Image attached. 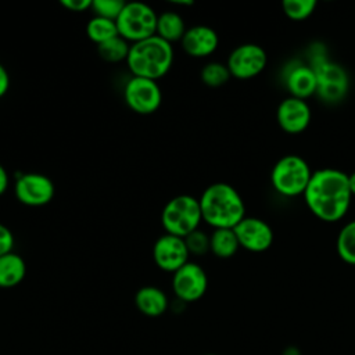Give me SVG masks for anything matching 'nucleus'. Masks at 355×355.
Here are the masks:
<instances>
[{"mask_svg":"<svg viewBox=\"0 0 355 355\" xmlns=\"http://www.w3.org/2000/svg\"><path fill=\"white\" fill-rule=\"evenodd\" d=\"M352 198L348 175L336 168H322L312 172L304 201L308 209L323 222L343 219Z\"/></svg>","mask_w":355,"mask_h":355,"instance_id":"obj_1","label":"nucleus"},{"mask_svg":"<svg viewBox=\"0 0 355 355\" xmlns=\"http://www.w3.org/2000/svg\"><path fill=\"white\" fill-rule=\"evenodd\" d=\"M202 222L212 229H233L245 218V204L229 183L218 182L204 189L200 198Z\"/></svg>","mask_w":355,"mask_h":355,"instance_id":"obj_2","label":"nucleus"},{"mask_svg":"<svg viewBox=\"0 0 355 355\" xmlns=\"http://www.w3.org/2000/svg\"><path fill=\"white\" fill-rule=\"evenodd\" d=\"M173 46L157 35L130 44L126 65L132 76L157 80L164 78L173 65Z\"/></svg>","mask_w":355,"mask_h":355,"instance_id":"obj_3","label":"nucleus"},{"mask_svg":"<svg viewBox=\"0 0 355 355\" xmlns=\"http://www.w3.org/2000/svg\"><path fill=\"white\" fill-rule=\"evenodd\" d=\"M308 65L316 75L315 96L329 104H336L344 100L349 89V78L344 67L330 61L320 47L311 51Z\"/></svg>","mask_w":355,"mask_h":355,"instance_id":"obj_4","label":"nucleus"},{"mask_svg":"<svg viewBox=\"0 0 355 355\" xmlns=\"http://www.w3.org/2000/svg\"><path fill=\"white\" fill-rule=\"evenodd\" d=\"M201 222L198 198L190 194H179L171 198L161 211V225L165 233L182 239L200 229Z\"/></svg>","mask_w":355,"mask_h":355,"instance_id":"obj_5","label":"nucleus"},{"mask_svg":"<svg viewBox=\"0 0 355 355\" xmlns=\"http://www.w3.org/2000/svg\"><path fill=\"white\" fill-rule=\"evenodd\" d=\"M312 171L308 162L297 155L287 154L276 161L270 172V183L276 193L284 197L304 196Z\"/></svg>","mask_w":355,"mask_h":355,"instance_id":"obj_6","label":"nucleus"},{"mask_svg":"<svg viewBox=\"0 0 355 355\" xmlns=\"http://www.w3.org/2000/svg\"><path fill=\"white\" fill-rule=\"evenodd\" d=\"M158 14L153 7L139 1L125 3L116 18L118 35L130 44L155 35Z\"/></svg>","mask_w":355,"mask_h":355,"instance_id":"obj_7","label":"nucleus"},{"mask_svg":"<svg viewBox=\"0 0 355 355\" xmlns=\"http://www.w3.org/2000/svg\"><path fill=\"white\" fill-rule=\"evenodd\" d=\"M123 100L136 114L150 115L161 107L162 92L157 80L130 76L123 86Z\"/></svg>","mask_w":355,"mask_h":355,"instance_id":"obj_8","label":"nucleus"},{"mask_svg":"<svg viewBox=\"0 0 355 355\" xmlns=\"http://www.w3.org/2000/svg\"><path fill=\"white\" fill-rule=\"evenodd\" d=\"M268 64L265 49L255 43H244L233 49L227 57L226 65L232 78L247 80L258 76Z\"/></svg>","mask_w":355,"mask_h":355,"instance_id":"obj_9","label":"nucleus"},{"mask_svg":"<svg viewBox=\"0 0 355 355\" xmlns=\"http://www.w3.org/2000/svg\"><path fill=\"white\" fill-rule=\"evenodd\" d=\"M208 288V276L204 268L189 261L172 273V290L178 301L187 304L198 301Z\"/></svg>","mask_w":355,"mask_h":355,"instance_id":"obj_10","label":"nucleus"},{"mask_svg":"<svg viewBox=\"0 0 355 355\" xmlns=\"http://www.w3.org/2000/svg\"><path fill=\"white\" fill-rule=\"evenodd\" d=\"M53 180L37 172L18 175L14 183V194L17 200L26 207H43L54 197Z\"/></svg>","mask_w":355,"mask_h":355,"instance_id":"obj_11","label":"nucleus"},{"mask_svg":"<svg viewBox=\"0 0 355 355\" xmlns=\"http://www.w3.org/2000/svg\"><path fill=\"white\" fill-rule=\"evenodd\" d=\"M189 250L186 247L184 239L162 234L159 236L153 245V259L154 263L164 272L175 273L184 263L189 262Z\"/></svg>","mask_w":355,"mask_h":355,"instance_id":"obj_12","label":"nucleus"},{"mask_svg":"<svg viewBox=\"0 0 355 355\" xmlns=\"http://www.w3.org/2000/svg\"><path fill=\"white\" fill-rule=\"evenodd\" d=\"M240 247L251 252H263L273 243V230L268 222L254 216L243 218L233 227Z\"/></svg>","mask_w":355,"mask_h":355,"instance_id":"obj_13","label":"nucleus"},{"mask_svg":"<svg viewBox=\"0 0 355 355\" xmlns=\"http://www.w3.org/2000/svg\"><path fill=\"white\" fill-rule=\"evenodd\" d=\"M276 118L282 130L288 135H298L309 126L312 112L306 100L288 96L277 105Z\"/></svg>","mask_w":355,"mask_h":355,"instance_id":"obj_14","label":"nucleus"},{"mask_svg":"<svg viewBox=\"0 0 355 355\" xmlns=\"http://www.w3.org/2000/svg\"><path fill=\"white\" fill-rule=\"evenodd\" d=\"M183 51L193 58H204L215 53L219 46L218 33L207 25H194L187 28L180 40Z\"/></svg>","mask_w":355,"mask_h":355,"instance_id":"obj_15","label":"nucleus"},{"mask_svg":"<svg viewBox=\"0 0 355 355\" xmlns=\"http://www.w3.org/2000/svg\"><path fill=\"white\" fill-rule=\"evenodd\" d=\"M284 85L291 97L306 100L316 94V75L304 62H291L284 72Z\"/></svg>","mask_w":355,"mask_h":355,"instance_id":"obj_16","label":"nucleus"},{"mask_svg":"<svg viewBox=\"0 0 355 355\" xmlns=\"http://www.w3.org/2000/svg\"><path fill=\"white\" fill-rule=\"evenodd\" d=\"M136 308L146 316L158 318L164 315L169 306V300L164 290L157 286H144L135 294Z\"/></svg>","mask_w":355,"mask_h":355,"instance_id":"obj_17","label":"nucleus"},{"mask_svg":"<svg viewBox=\"0 0 355 355\" xmlns=\"http://www.w3.org/2000/svg\"><path fill=\"white\" fill-rule=\"evenodd\" d=\"M26 276V263L17 252L0 257V288L18 286Z\"/></svg>","mask_w":355,"mask_h":355,"instance_id":"obj_18","label":"nucleus"},{"mask_svg":"<svg viewBox=\"0 0 355 355\" xmlns=\"http://www.w3.org/2000/svg\"><path fill=\"white\" fill-rule=\"evenodd\" d=\"M187 28L183 17L176 11H164L158 14L155 35L168 43L180 42Z\"/></svg>","mask_w":355,"mask_h":355,"instance_id":"obj_19","label":"nucleus"},{"mask_svg":"<svg viewBox=\"0 0 355 355\" xmlns=\"http://www.w3.org/2000/svg\"><path fill=\"white\" fill-rule=\"evenodd\" d=\"M239 248L240 244L233 229H214L209 234V251L216 258H232Z\"/></svg>","mask_w":355,"mask_h":355,"instance_id":"obj_20","label":"nucleus"},{"mask_svg":"<svg viewBox=\"0 0 355 355\" xmlns=\"http://www.w3.org/2000/svg\"><path fill=\"white\" fill-rule=\"evenodd\" d=\"M86 35L94 44H101L115 36H118L116 22L103 17H92L86 25Z\"/></svg>","mask_w":355,"mask_h":355,"instance_id":"obj_21","label":"nucleus"},{"mask_svg":"<svg viewBox=\"0 0 355 355\" xmlns=\"http://www.w3.org/2000/svg\"><path fill=\"white\" fill-rule=\"evenodd\" d=\"M337 255L349 265H355V219L347 222L338 232L336 240Z\"/></svg>","mask_w":355,"mask_h":355,"instance_id":"obj_22","label":"nucleus"},{"mask_svg":"<svg viewBox=\"0 0 355 355\" xmlns=\"http://www.w3.org/2000/svg\"><path fill=\"white\" fill-rule=\"evenodd\" d=\"M130 50V43L126 42L123 37L119 35L98 44L97 46V53L98 55L107 61V62H121L126 61L128 54Z\"/></svg>","mask_w":355,"mask_h":355,"instance_id":"obj_23","label":"nucleus"},{"mask_svg":"<svg viewBox=\"0 0 355 355\" xmlns=\"http://www.w3.org/2000/svg\"><path fill=\"white\" fill-rule=\"evenodd\" d=\"M200 78L204 85L209 87H219L223 86L232 78V75L226 64L219 61H211L201 68Z\"/></svg>","mask_w":355,"mask_h":355,"instance_id":"obj_24","label":"nucleus"},{"mask_svg":"<svg viewBox=\"0 0 355 355\" xmlns=\"http://www.w3.org/2000/svg\"><path fill=\"white\" fill-rule=\"evenodd\" d=\"M316 4L315 0H284L282 8L287 18L293 21H304L313 14Z\"/></svg>","mask_w":355,"mask_h":355,"instance_id":"obj_25","label":"nucleus"},{"mask_svg":"<svg viewBox=\"0 0 355 355\" xmlns=\"http://www.w3.org/2000/svg\"><path fill=\"white\" fill-rule=\"evenodd\" d=\"M123 6H125V1L122 0H93L92 11L97 17L116 21Z\"/></svg>","mask_w":355,"mask_h":355,"instance_id":"obj_26","label":"nucleus"},{"mask_svg":"<svg viewBox=\"0 0 355 355\" xmlns=\"http://www.w3.org/2000/svg\"><path fill=\"white\" fill-rule=\"evenodd\" d=\"M184 243L190 255L201 257L209 251V234H207L201 229H197L187 234L184 237Z\"/></svg>","mask_w":355,"mask_h":355,"instance_id":"obj_27","label":"nucleus"},{"mask_svg":"<svg viewBox=\"0 0 355 355\" xmlns=\"http://www.w3.org/2000/svg\"><path fill=\"white\" fill-rule=\"evenodd\" d=\"M14 244L15 239L12 232L4 223H0V257L12 252Z\"/></svg>","mask_w":355,"mask_h":355,"instance_id":"obj_28","label":"nucleus"},{"mask_svg":"<svg viewBox=\"0 0 355 355\" xmlns=\"http://www.w3.org/2000/svg\"><path fill=\"white\" fill-rule=\"evenodd\" d=\"M60 4L73 12H82V11L92 10V0H61Z\"/></svg>","mask_w":355,"mask_h":355,"instance_id":"obj_29","label":"nucleus"},{"mask_svg":"<svg viewBox=\"0 0 355 355\" xmlns=\"http://www.w3.org/2000/svg\"><path fill=\"white\" fill-rule=\"evenodd\" d=\"M10 87V75L3 64H0V98L8 92Z\"/></svg>","mask_w":355,"mask_h":355,"instance_id":"obj_30","label":"nucleus"},{"mask_svg":"<svg viewBox=\"0 0 355 355\" xmlns=\"http://www.w3.org/2000/svg\"><path fill=\"white\" fill-rule=\"evenodd\" d=\"M10 184V176L7 169L0 164V196H3Z\"/></svg>","mask_w":355,"mask_h":355,"instance_id":"obj_31","label":"nucleus"},{"mask_svg":"<svg viewBox=\"0 0 355 355\" xmlns=\"http://www.w3.org/2000/svg\"><path fill=\"white\" fill-rule=\"evenodd\" d=\"M348 180H349L351 193H352V196H355V172H352L351 175H348Z\"/></svg>","mask_w":355,"mask_h":355,"instance_id":"obj_32","label":"nucleus"},{"mask_svg":"<svg viewBox=\"0 0 355 355\" xmlns=\"http://www.w3.org/2000/svg\"><path fill=\"white\" fill-rule=\"evenodd\" d=\"M172 4L175 6H193L191 0H183V1H172Z\"/></svg>","mask_w":355,"mask_h":355,"instance_id":"obj_33","label":"nucleus"},{"mask_svg":"<svg viewBox=\"0 0 355 355\" xmlns=\"http://www.w3.org/2000/svg\"><path fill=\"white\" fill-rule=\"evenodd\" d=\"M205 355H216V354H205Z\"/></svg>","mask_w":355,"mask_h":355,"instance_id":"obj_34","label":"nucleus"}]
</instances>
